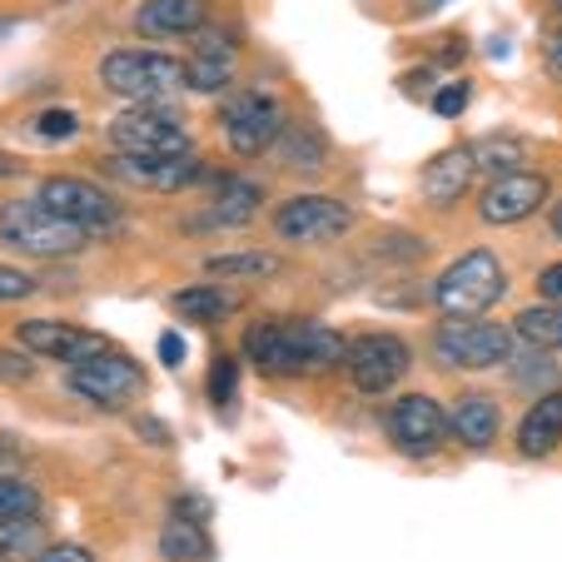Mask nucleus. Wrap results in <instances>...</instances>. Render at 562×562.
I'll return each instance as SVG.
<instances>
[{"label": "nucleus", "instance_id": "9b49d317", "mask_svg": "<svg viewBox=\"0 0 562 562\" xmlns=\"http://www.w3.org/2000/svg\"><path fill=\"white\" fill-rule=\"evenodd\" d=\"M349 229H353V210L344 200H334V194H294V200H284L274 210V234L284 245H304V249L334 245Z\"/></svg>", "mask_w": 562, "mask_h": 562}, {"label": "nucleus", "instance_id": "79ce46f5", "mask_svg": "<svg viewBox=\"0 0 562 562\" xmlns=\"http://www.w3.org/2000/svg\"><path fill=\"white\" fill-rule=\"evenodd\" d=\"M11 175H21V159H15V155H0V180H11Z\"/></svg>", "mask_w": 562, "mask_h": 562}, {"label": "nucleus", "instance_id": "a211bd4d", "mask_svg": "<svg viewBox=\"0 0 562 562\" xmlns=\"http://www.w3.org/2000/svg\"><path fill=\"white\" fill-rule=\"evenodd\" d=\"M498 428H503V408L493 393H463L453 404V414H448V434L463 448H473V453H483L498 438Z\"/></svg>", "mask_w": 562, "mask_h": 562}, {"label": "nucleus", "instance_id": "1a4fd4ad", "mask_svg": "<svg viewBox=\"0 0 562 562\" xmlns=\"http://www.w3.org/2000/svg\"><path fill=\"white\" fill-rule=\"evenodd\" d=\"M220 130H224V145H229L234 159H259L265 149H274L279 130H284V110H279V100L265 95V90H239V95L220 110Z\"/></svg>", "mask_w": 562, "mask_h": 562}, {"label": "nucleus", "instance_id": "58836bf2", "mask_svg": "<svg viewBox=\"0 0 562 562\" xmlns=\"http://www.w3.org/2000/svg\"><path fill=\"white\" fill-rule=\"evenodd\" d=\"M398 86H404V95H428V86H438V75L434 70H408Z\"/></svg>", "mask_w": 562, "mask_h": 562}, {"label": "nucleus", "instance_id": "e433bc0d", "mask_svg": "<svg viewBox=\"0 0 562 562\" xmlns=\"http://www.w3.org/2000/svg\"><path fill=\"white\" fill-rule=\"evenodd\" d=\"M538 294H542V304H562V259L538 274Z\"/></svg>", "mask_w": 562, "mask_h": 562}, {"label": "nucleus", "instance_id": "f8f14e48", "mask_svg": "<svg viewBox=\"0 0 562 562\" xmlns=\"http://www.w3.org/2000/svg\"><path fill=\"white\" fill-rule=\"evenodd\" d=\"M100 170L110 180L130 184V190H149V194H175V190H190V184H220V175H210L194 155H105Z\"/></svg>", "mask_w": 562, "mask_h": 562}, {"label": "nucleus", "instance_id": "9d476101", "mask_svg": "<svg viewBox=\"0 0 562 562\" xmlns=\"http://www.w3.org/2000/svg\"><path fill=\"white\" fill-rule=\"evenodd\" d=\"M414 369V349H408L398 334L373 329L359 334V339L344 349V373L359 393H389L404 383V373Z\"/></svg>", "mask_w": 562, "mask_h": 562}, {"label": "nucleus", "instance_id": "4c0bfd02", "mask_svg": "<svg viewBox=\"0 0 562 562\" xmlns=\"http://www.w3.org/2000/svg\"><path fill=\"white\" fill-rule=\"evenodd\" d=\"M159 359H165V369H180V363H184V339H180V334H159Z\"/></svg>", "mask_w": 562, "mask_h": 562}, {"label": "nucleus", "instance_id": "4be33fe9", "mask_svg": "<svg viewBox=\"0 0 562 562\" xmlns=\"http://www.w3.org/2000/svg\"><path fill=\"white\" fill-rule=\"evenodd\" d=\"M210 279H245V284H265V279L284 274V259L265 255V249H234V255H210L204 259Z\"/></svg>", "mask_w": 562, "mask_h": 562}, {"label": "nucleus", "instance_id": "cd10ccee", "mask_svg": "<svg viewBox=\"0 0 562 562\" xmlns=\"http://www.w3.org/2000/svg\"><path fill=\"white\" fill-rule=\"evenodd\" d=\"M224 86H234V60H224V55H190L184 60V90L220 95Z\"/></svg>", "mask_w": 562, "mask_h": 562}, {"label": "nucleus", "instance_id": "f704fd0d", "mask_svg": "<svg viewBox=\"0 0 562 562\" xmlns=\"http://www.w3.org/2000/svg\"><path fill=\"white\" fill-rule=\"evenodd\" d=\"M35 562H100L86 542H45V552Z\"/></svg>", "mask_w": 562, "mask_h": 562}, {"label": "nucleus", "instance_id": "6e6552de", "mask_svg": "<svg viewBox=\"0 0 562 562\" xmlns=\"http://www.w3.org/2000/svg\"><path fill=\"white\" fill-rule=\"evenodd\" d=\"M65 383H70L75 398H86V404L105 408V414H120V408L135 404L139 393H145V369H139L130 353L105 349V353H95V359L75 363Z\"/></svg>", "mask_w": 562, "mask_h": 562}, {"label": "nucleus", "instance_id": "b1692460", "mask_svg": "<svg viewBox=\"0 0 562 562\" xmlns=\"http://www.w3.org/2000/svg\"><path fill=\"white\" fill-rule=\"evenodd\" d=\"M513 334H518L528 349L538 353H552L562 349V304H532L513 318Z\"/></svg>", "mask_w": 562, "mask_h": 562}, {"label": "nucleus", "instance_id": "ea45409f", "mask_svg": "<svg viewBox=\"0 0 562 562\" xmlns=\"http://www.w3.org/2000/svg\"><path fill=\"white\" fill-rule=\"evenodd\" d=\"M0 373H5V379H31V363H25L21 353H0Z\"/></svg>", "mask_w": 562, "mask_h": 562}, {"label": "nucleus", "instance_id": "2f4dec72", "mask_svg": "<svg viewBox=\"0 0 562 562\" xmlns=\"http://www.w3.org/2000/svg\"><path fill=\"white\" fill-rule=\"evenodd\" d=\"M468 100H473V90H468V80H448V86H438L434 95H428V105H434V115L443 120H458L468 110Z\"/></svg>", "mask_w": 562, "mask_h": 562}, {"label": "nucleus", "instance_id": "6ab92c4d", "mask_svg": "<svg viewBox=\"0 0 562 562\" xmlns=\"http://www.w3.org/2000/svg\"><path fill=\"white\" fill-rule=\"evenodd\" d=\"M558 448H562V389H552V393H542L528 414H522V424H518V453L538 463V458L558 453Z\"/></svg>", "mask_w": 562, "mask_h": 562}, {"label": "nucleus", "instance_id": "0eeeda50", "mask_svg": "<svg viewBox=\"0 0 562 562\" xmlns=\"http://www.w3.org/2000/svg\"><path fill=\"white\" fill-rule=\"evenodd\" d=\"M434 359L463 373L498 369L513 359V334L488 318H448L443 329H434Z\"/></svg>", "mask_w": 562, "mask_h": 562}, {"label": "nucleus", "instance_id": "7ed1b4c3", "mask_svg": "<svg viewBox=\"0 0 562 562\" xmlns=\"http://www.w3.org/2000/svg\"><path fill=\"white\" fill-rule=\"evenodd\" d=\"M0 245H11L15 255L31 259H70L95 239L86 229L65 224L60 214H50L41 200H11L0 204Z\"/></svg>", "mask_w": 562, "mask_h": 562}, {"label": "nucleus", "instance_id": "f03ea898", "mask_svg": "<svg viewBox=\"0 0 562 562\" xmlns=\"http://www.w3.org/2000/svg\"><path fill=\"white\" fill-rule=\"evenodd\" d=\"M503 294H508V274H503L493 249H468L434 279V304L448 318H488V308Z\"/></svg>", "mask_w": 562, "mask_h": 562}, {"label": "nucleus", "instance_id": "f257e3e1", "mask_svg": "<svg viewBox=\"0 0 562 562\" xmlns=\"http://www.w3.org/2000/svg\"><path fill=\"white\" fill-rule=\"evenodd\" d=\"M344 349H349V339L318 318H265L245 334V359L269 379L344 369Z\"/></svg>", "mask_w": 562, "mask_h": 562}, {"label": "nucleus", "instance_id": "bb28decb", "mask_svg": "<svg viewBox=\"0 0 562 562\" xmlns=\"http://www.w3.org/2000/svg\"><path fill=\"white\" fill-rule=\"evenodd\" d=\"M45 552L41 518H11L0 522V562H35Z\"/></svg>", "mask_w": 562, "mask_h": 562}, {"label": "nucleus", "instance_id": "2eb2a0df", "mask_svg": "<svg viewBox=\"0 0 562 562\" xmlns=\"http://www.w3.org/2000/svg\"><path fill=\"white\" fill-rule=\"evenodd\" d=\"M548 175L538 170H518V175H503V180H493L488 190L477 194V220L483 224H522L532 220L538 210H548Z\"/></svg>", "mask_w": 562, "mask_h": 562}, {"label": "nucleus", "instance_id": "f3484780", "mask_svg": "<svg viewBox=\"0 0 562 562\" xmlns=\"http://www.w3.org/2000/svg\"><path fill=\"white\" fill-rule=\"evenodd\" d=\"M210 25V0H145L135 11V31L149 41H170V35H194Z\"/></svg>", "mask_w": 562, "mask_h": 562}, {"label": "nucleus", "instance_id": "ddd939ff", "mask_svg": "<svg viewBox=\"0 0 562 562\" xmlns=\"http://www.w3.org/2000/svg\"><path fill=\"white\" fill-rule=\"evenodd\" d=\"M383 438L404 458H434L448 438V414L428 393H404L383 408Z\"/></svg>", "mask_w": 562, "mask_h": 562}, {"label": "nucleus", "instance_id": "aec40b11", "mask_svg": "<svg viewBox=\"0 0 562 562\" xmlns=\"http://www.w3.org/2000/svg\"><path fill=\"white\" fill-rule=\"evenodd\" d=\"M259 204H265V190H259V184L220 180L214 184L210 210L194 220V229H239V224H249L259 214Z\"/></svg>", "mask_w": 562, "mask_h": 562}, {"label": "nucleus", "instance_id": "423d86ee", "mask_svg": "<svg viewBox=\"0 0 562 562\" xmlns=\"http://www.w3.org/2000/svg\"><path fill=\"white\" fill-rule=\"evenodd\" d=\"M110 155H194V139L184 130V115L170 105H125L105 125Z\"/></svg>", "mask_w": 562, "mask_h": 562}, {"label": "nucleus", "instance_id": "5701e85b", "mask_svg": "<svg viewBox=\"0 0 562 562\" xmlns=\"http://www.w3.org/2000/svg\"><path fill=\"white\" fill-rule=\"evenodd\" d=\"M210 538H204V528L194 518H180V513H170V522L159 528V558L165 562H210Z\"/></svg>", "mask_w": 562, "mask_h": 562}, {"label": "nucleus", "instance_id": "a19ab883", "mask_svg": "<svg viewBox=\"0 0 562 562\" xmlns=\"http://www.w3.org/2000/svg\"><path fill=\"white\" fill-rule=\"evenodd\" d=\"M139 434H145L155 448H165V443H170V428H165V424H155V418H139Z\"/></svg>", "mask_w": 562, "mask_h": 562}, {"label": "nucleus", "instance_id": "c03bdc74", "mask_svg": "<svg viewBox=\"0 0 562 562\" xmlns=\"http://www.w3.org/2000/svg\"><path fill=\"white\" fill-rule=\"evenodd\" d=\"M443 0H414V11H438Z\"/></svg>", "mask_w": 562, "mask_h": 562}, {"label": "nucleus", "instance_id": "393cba45", "mask_svg": "<svg viewBox=\"0 0 562 562\" xmlns=\"http://www.w3.org/2000/svg\"><path fill=\"white\" fill-rule=\"evenodd\" d=\"M473 149V165L483 175H493V180H503V175H518L522 165H528V145H522L518 135H488V139H477Z\"/></svg>", "mask_w": 562, "mask_h": 562}, {"label": "nucleus", "instance_id": "c9c22d12", "mask_svg": "<svg viewBox=\"0 0 562 562\" xmlns=\"http://www.w3.org/2000/svg\"><path fill=\"white\" fill-rule=\"evenodd\" d=\"M542 70H548V80H558L562 86V35L558 31L542 35Z\"/></svg>", "mask_w": 562, "mask_h": 562}, {"label": "nucleus", "instance_id": "72a5a7b5", "mask_svg": "<svg viewBox=\"0 0 562 562\" xmlns=\"http://www.w3.org/2000/svg\"><path fill=\"white\" fill-rule=\"evenodd\" d=\"M35 279L25 274V269H11V265H0V304H21V299L35 294Z\"/></svg>", "mask_w": 562, "mask_h": 562}, {"label": "nucleus", "instance_id": "c756f323", "mask_svg": "<svg viewBox=\"0 0 562 562\" xmlns=\"http://www.w3.org/2000/svg\"><path fill=\"white\" fill-rule=\"evenodd\" d=\"M424 249H428V245L418 239V234H383L373 255L389 259V265H414V259H424Z\"/></svg>", "mask_w": 562, "mask_h": 562}, {"label": "nucleus", "instance_id": "a878e982", "mask_svg": "<svg viewBox=\"0 0 562 562\" xmlns=\"http://www.w3.org/2000/svg\"><path fill=\"white\" fill-rule=\"evenodd\" d=\"M170 308L180 318H190V324H220L234 304H229V294H220L214 284H184L170 294Z\"/></svg>", "mask_w": 562, "mask_h": 562}, {"label": "nucleus", "instance_id": "49530a36", "mask_svg": "<svg viewBox=\"0 0 562 562\" xmlns=\"http://www.w3.org/2000/svg\"><path fill=\"white\" fill-rule=\"evenodd\" d=\"M60 5H65V0H60Z\"/></svg>", "mask_w": 562, "mask_h": 562}, {"label": "nucleus", "instance_id": "a18cd8bd", "mask_svg": "<svg viewBox=\"0 0 562 562\" xmlns=\"http://www.w3.org/2000/svg\"><path fill=\"white\" fill-rule=\"evenodd\" d=\"M548 5H552V11H558V15H562V0H548Z\"/></svg>", "mask_w": 562, "mask_h": 562}, {"label": "nucleus", "instance_id": "c85d7f7f", "mask_svg": "<svg viewBox=\"0 0 562 562\" xmlns=\"http://www.w3.org/2000/svg\"><path fill=\"white\" fill-rule=\"evenodd\" d=\"M45 513V498L35 483H25V477L5 473L0 477V522H11V518H41Z\"/></svg>", "mask_w": 562, "mask_h": 562}, {"label": "nucleus", "instance_id": "7c9ffc66", "mask_svg": "<svg viewBox=\"0 0 562 562\" xmlns=\"http://www.w3.org/2000/svg\"><path fill=\"white\" fill-rule=\"evenodd\" d=\"M75 130H80V115H75V110H45V115H35V135H41L45 145L75 139Z\"/></svg>", "mask_w": 562, "mask_h": 562}, {"label": "nucleus", "instance_id": "37998d69", "mask_svg": "<svg viewBox=\"0 0 562 562\" xmlns=\"http://www.w3.org/2000/svg\"><path fill=\"white\" fill-rule=\"evenodd\" d=\"M548 224H552V234L562 239V200H558V204H548Z\"/></svg>", "mask_w": 562, "mask_h": 562}, {"label": "nucleus", "instance_id": "4468645a", "mask_svg": "<svg viewBox=\"0 0 562 562\" xmlns=\"http://www.w3.org/2000/svg\"><path fill=\"white\" fill-rule=\"evenodd\" d=\"M15 339H21V349L35 353V359L70 363V369L110 349L105 334L86 329V324H65V318H25V324H15Z\"/></svg>", "mask_w": 562, "mask_h": 562}, {"label": "nucleus", "instance_id": "20e7f679", "mask_svg": "<svg viewBox=\"0 0 562 562\" xmlns=\"http://www.w3.org/2000/svg\"><path fill=\"white\" fill-rule=\"evenodd\" d=\"M100 86L130 105H165V95L184 90V60L165 50H110L100 60Z\"/></svg>", "mask_w": 562, "mask_h": 562}, {"label": "nucleus", "instance_id": "412c9836", "mask_svg": "<svg viewBox=\"0 0 562 562\" xmlns=\"http://www.w3.org/2000/svg\"><path fill=\"white\" fill-rule=\"evenodd\" d=\"M274 145H279L284 170H294V175H318L329 165V139L318 135L314 125H284Z\"/></svg>", "mask_w": 562, "mask_h": 562}, {"label": "nucleus", "instance_id": "dca6fc26", "mask_svg": "<svg viewBox=\"0 0 562 562\" xmlns=\"http://www.w3.org/2000/svg\"><path fill=\"white\" fill-rule=\"evenodd\" d=\"M473 175H477L473 149H468V145H453V149L434 155L424 170H418V190H424L428 204L448 210V204H458L468 190H473Z\"/></svg>", "mask_w": 562, "mask_h": 562}, {"label": "nucleus", "instance_id": "39448f33", "mask_svg": "<svg viewBox=\"0 0 562 562\" xmlns=\"http://www.w3.org/2000/svg\"><path fill=\"white\" fill-rule=\"evenodd\" d=\"M35 200L45 204L50 214H60L65 224L86 229L90 239H115L125 229V204L95 180H75V175H55V180L41 184Z\"/></svg>", "mask_w": 562, "mask_h": 562}, {"label": "nucleus", "instance_id": "473e14b6", "mask_svg": "<svg viewBox=\"0 0 562 562\" xmlns=\"http://www.w3.org/2000/svg\"><path fill=\"white\" fill-rule=\"evenodd\" d=\"M234 383H239V363H234L229 353H220V359H214V369H210V398L220 408L234 404Z\"/></svg>", "mask_w": 562, "mask_h": 562}]
</instances>
